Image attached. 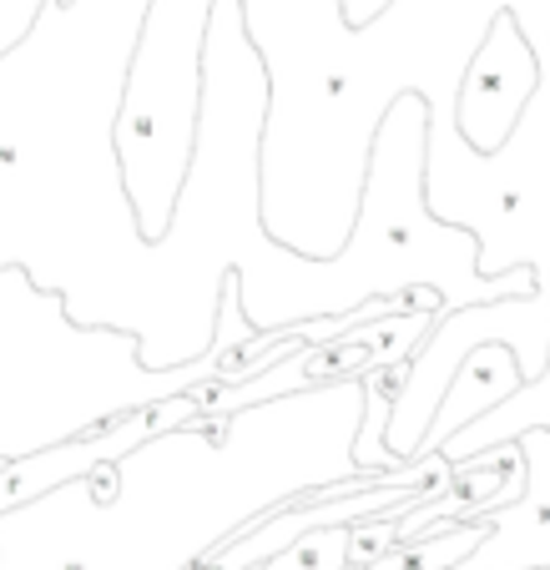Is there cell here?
Here are the masks:
<instances>
[{"label":"cell","instance_id":"12","mask_svg":"<svg viewBox=\"0 0 550 570\" xmlns=\"http://www.w3.org/2000/svg\"><path fill=\"white\" fill-rule=\"evenodd\" d=\"M384 6L389 0H344V16H348V26H364V21H374Z\"/></svg>","mask_w":550,"mask_h":570},{"label":"cell","instance_id":"7","mask_svg":"<svg viewBox=\"0 0 550 570\" xmlns=\"http://www.w3.org/2000/svg\"><path fill=\"white\" fill-rule=\"evenodd\" d=\"M540 87V51L526 36L520 16L500 11L490 21L485 41L475 46L470 66L460 76V97H454V127L475 151H500L510 131L520 127L530 97Z\"/></svg>","mask_w":550,"mask_h":570},{"label":"cell","instance_id":"1","mask_svg":"<svg viewBox=\"0 0 550 570\" xmlns=\"http://www.w3.org/2000/svg\"><path fill=\"white\" fill-rule=\"evenodd\" d=\"M364 374L151 434L131 454L0 515V570H197L248 525L334 490L359 464Z\"/></svg>","mask_w":550,"mask_h":570},{"label":"cell","instance_id":"14","mask_svg":"<svg viewBox=\"0 0 550 570\" xmlns=\"http://www.w3.org/2000/svg\"><path fill=\"white\" fill-rule=\"evenodd\" d=\"M344 570H354V566H344Z\"/></svg>","mask_w":550,"mask_h":570},{"label":"cell","instance_id":"2","mask_svg":"<svg viewBox=\"0 0 550 570\" xmlns=\"http://www.w3.org/2000/svg\"><path fill=\"white\" fill-rule=\"evenodd\" d=\"M151 0H46L0 56V268L87 328L147 338L157 248L117 161L127 61Z\"/></svg>","mask_w":550,"mask_h":570},{"label":"cell","instance_id":"5","mask_svg":"<svg viewBox=\"0 0 550 570\" xmlns=\"http://www.w3.org/2000/svg\"><path fill=\"white\" fill-rule=\"evenodd\" d=\"M217 0H151L127 61L117 161L147 243H163L193 173L207 97V31Z\"/></svg>","mask_w":550,"mask_h":570},{"label":"cell","instance_id":"4","mask_svg":"<svg viewBox=\"0 0 550 570\" xmlns=\"http://www.w3.org/2000/svg\"><path fill=\"white\" fill-rule=\"evenodd\" d=\"M46 0H0V56L21 46ZM263 328L248 318L238 268L217 303V344L177 368H147L137 334L87 328L66 313L61 293H46L26 268H0V460H26L61 440L91 434L121 414L167 394L207 384H238L288 358L298 338L253 348Z\"/></svg>","mask_w":550,"mask_h":570},{"label":"cell","instance_id":"11","mask_svg":"<svg viewBox=\"0 0 550 570\" xmlns=\"http://www.w3.org/2000/svg\"><path fill=\"white\" fill-rule=\"evenodd\" d=\"M348 550H354V525H324V530H308L303 540H293L283 556H273L258 570H344Z\"/></svg>","mask_w":550,"mask_h":570},{"label":"cell","instance_id":"10","mask_svg":"<svg viewBox=\"0 0 550 570\" xmlns=\"http://www.w3.org/2000/svg\"><path fill=\"white\" fill-rule=\"evenodd\" d=\"M490 540V515L480 520H450V525L430 530L420 540H400L394 550H384L379 560H369L364 570H454L475 556Z\"/></svg>","mask_w":550,"mask_h":570},{"label":"cell","instance_id":"8","mask_svg":"<svg viewBox=\"0 0 550 570\" xmlns=\"http://www.w3.org/2000/svg\"><path fill=\"white\" fill-rule=\"evenodd\" d=\"M520 384H526V368H520L515 348H505V344L475 348V354L460 364V374H454V384H450V394H444L440 414H434V430H430V440H424L420 454L444 450V440H454L464 424H475L480 414L505 404Z\"/></svg>","mask_w":550,"mask_h":570},{"label":"cell","instance_id":"13","mask_svg":"<svg viewBox=\"0 0 550 570\" xmlns=\"http://www.w3.org/2000/svg\"><path fill=\"white\" fill-rule=\"evenodd\" d=\"M0 464H11V460H0Z\"/></svg>","mask_w":550,"mask_h":570},{"label":"cell","instance_id":"3","mask_svg":"<svg viewBox=\"0 0 550 570\" xmlns=\"http://www.w3.org/2000/svg\"><path fill=\"white\" fill-rule=\"evenodd\" d=\"M550 46V0H389L364 26H334L288 71L268 76L263 223L308 258H334L354 233L374 131L394 97L420 91L434 127H454L460 76L500 11Z\"/></svg>","mask_w":550,"mask_h":570},{"label":"cell","instance_id":"9","mask_svg":"<svg viewBox=\"0 0 550 570\" xmlns=\"http://www.w3.org/2000/svg\"><path fill=\"white\" fill-rule=\"evenodd\" d=\"M530 430H550V364H546V374H540L536 384H520L505 404H495V410L480 414L475 424H464L454 440H444L440 454L450 464H464V460L490 454L495 444H505V440H520V434H530Z\"/></svg>","mask_w":550,"mask_h":570},{"label":"cell","instance_id":"6","mask_svg":"<svg viewBox=\"0 0 550 570\" xmlns=\"http://www.w3.org/2000/svg\"><path fill=\"white\" fill-rule=\"evenodd\" d=\"M485 344L515 348L520 368H526V384H536L550 364V288L510 293V298H495V303H470V308L440 313L430 338L414 348L410 379H404L400 399L389 410L384 440L400 460H420L424 440L434 430V414H440L460 364Z\"/></svg>","mask_w":550,"mask_h":570}]
</instances>
